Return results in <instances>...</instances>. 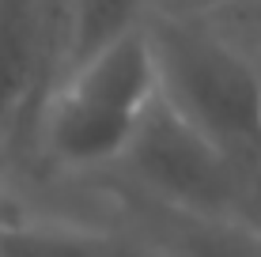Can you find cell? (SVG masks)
Segmentation results:
<instances>
[{
  "instance_id": "cell-10",
  "label": "cell",
  "mask_w": 261,
  "mask_h": 257,
  "mask_svg": "<svg viewBox=\"0 0 261 257\" xmlns=\"http://www.w3.org/2000/svg\"><path fill=\"white\" fill-rule=\"evenodd\" d=\"M242 216H250V219L261 227V197H257V193H250V201H246V208H242Z\"/></svg>"
},
{
  "instance_id": "cell-11",
  "label": "cell",
  "mask_w": 261,
  "mask_h": 257,
  "mask_svg": "<svg viewBox=\"0 0 261 257\" xmlns=\"http://www.w3.org/2000/svg\"><path fill=\"white\" fill-rule=\"evenodd\" d=\"M140 257H163V253H159V250H151V246L144 242V250H140Z\"/></svg>"
},
{
  "instance_id": "cell-12",
  "label": "cell",
  "mask_w": 261,
  "mask_h": 257,
  "mask_svg": "<svg viewBox=\"0 0 261 257\" xmlns=\"http://www.w3.org/2000/svg\"><path fill=\"white\" fill-rule=\"evenodd\" d=\"M8 205H12V201H8L4 193H0V216H4V212H8Z\"/></svg>"
},
{
  "instance_id": "cell-8",
  "label": "cell",
  "mask_w": 261,
  "mask_h": 257,
  "mask_svg": "<svg viewBox=\"0 0 261 257\" xmlns=\"http://www.w3.org/2000/svg\"><path fill=\"white\" fill-rule=\"evenodd\" d=\"M193 12L208 26H216L235 49L246 53L261 72V0H212Z\"/></svg>"
},
{
  "instance_id": "cell-3",
  "label": "cell",
  "mask_w": 261,
  "mask_h": 257,
  "mask_svg": "<svg viewBox=\"0 0 261 257\" xmlns=\"http://www.w3.org/2000/svg\"><path fill=\"white\" fill-rule=\"evenodd\" d=\"M106 189L140 197L148 205L193 212V216H239L254 193V170L186 125L159 99L140 113L125 155L102 174Z\"/></svg>"
},
{
  "instance_id": "cell-7",
  "label": "cell",
  "mask_w": 261,
  "mask_h": 257,
  "mask_svg": "<svg viewBox=\"0 0 261 257\" xmlns=\"http://www.w3.org/2000/svg\"><path fill=\"white\" fill-rule=\"evenodd\" d=\"M159 0H68V26H65V57L61 76L95 57L98 49L121 42L125 34L144 31ZM57 76V79H61Z\"/></svg>"
},
{
  "instance_id": "cell-1",
  "label": "cell",
  "mask_w": 261,
  "mask_h": 257,
  "mask_svg": "<svg viewBox=\"0 0 261 257\" xmlns=\"http://www.w3.org/2000/svg\"><path fill=\"white\" fill-rule=\"evenodd\" d=\"M151 99L155 68L148 38L144 31L125 34L49 87L23 155L61 178H102L125 155Z\"/></svg>"
},
{
  "instance_id": "cell-6",
  "label": "cell",
  "mask_w": 261,
  "mask_h": 257,
  "mask_svg": "<svg viewBox=\"0 0 261 257\" xmlns=\"http://www.w3.org/2000/svg\"><path fill=\"white\" fill-rule=\"evenodd\" d=\"M140 250L125 223L23 212L15 201L0 216V257H140Z\"/></svg>"
},
{
  "instance_id": "cell-4",
  "label": "cell",
  "mask_w": 261,
  "mask_h": 257,
  "mask_svg": "<svg viewBox=\"0 0 261 257\" xmlns=\"http://www.w3.org/2000/svg\"><path fill=\"white\" fill-rule=\"evenodd\" d=\"M57 83V49L38 0H0V152L23 155L31 121Z\"/></svg>"
},
{
  "instance_id": "cell-5",
  "label": "cell",
  "mask_w": 261,
  "mask_h": 257,
  "mask_svg": "<svg viewBox=\"0 0 261 257\" xmlns=\"http://www.w3.org/2000/svg\"><path fill=\"white\" fill-rule=\"evenodd\" d=\"M121 205V223L163 257H261V227L250 216H193L148 205L140 197L110 189Z\"/></svg>"
},
{
  "instance_id": "cell-9",
  "label": "cell",
  "mask_w": 261,
  "mask_h": 257,
  "mask_svg": "<svg viewBox=\"0 0 261 257\" xmlns=\"http://www.w3.org/2000/svg\"><path fill=\"white\" fill-rule=\"evenodd\" d=\"M204 4H212V0H159V8H170V12H193Z\"/></svg>"
},
{
  "instance_id": "cell-2",
  "label": "cell",
  "mask_w": 261,
  "mask_h": 257,
  "mask_svg": "<svg viewBox=\"0 0 261 257\" xmlns=\"http://www.w3.org/2000/svg\"><path fill=\"white\" fill-rule=\"evenodd\" d=\"M155 95L186 125L261 174V72L197 12L155 8L144 23Z\"/></svg>"
}]
</instances>
